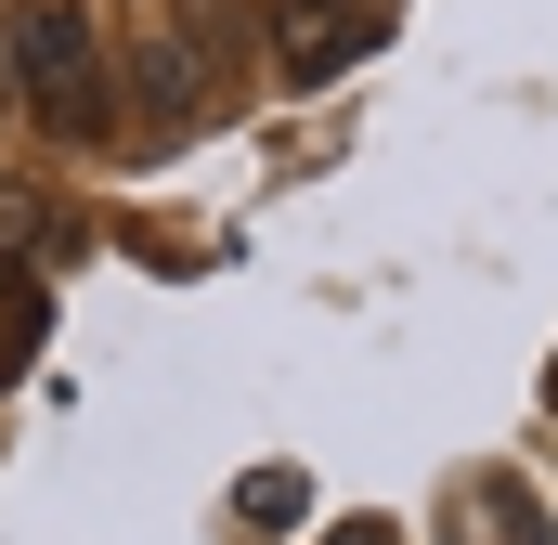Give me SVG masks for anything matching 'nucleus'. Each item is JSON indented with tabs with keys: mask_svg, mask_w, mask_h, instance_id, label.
<instances>
[{
	"mask_svg": "<svg viewBox=\"0 0 558 545\" xmlns=\"http://www.w3.org/2000/svg\"><path fill=\"white\" fill-rule=\"evenodd\" d=\"M0 247L26 272H52V208H39V195H0Z\"/></svg>",
	"mask_w": 558,
	"mask_h": 545,
	"instance_id": "obj_6",
	"label": "nucleus"
},
{
	"mask_svg": "<svg viewBox=\"0 0 558 545\" xmlns=\"http://www.w3.org/2000/svg\"><path fill=\"white\" fill-rule=\"evenodd\" d=\"M195 52H143V118L156 131H195V78H182Z\"/></svg>",
	"mask_w": 558,
	"mask_h": 545,
	"instance_id": "obj_4",
	"label": "nucleus"
},
{
	"mask_svg": "<svg viewBox=\"0 0 558 545\" xmlns=\"http://www.w3.org/2000/svg\"><path fill=\"white\" fill-rule=\"evenodd\" d=\"M546 403H558V377H546Z\"/></svg>",
	"mask_w": 558,
	"mask_h": 545,
	"instance_id": "obj_9",
	"label": "nucleus"
},
{
	"mask_svg": "<svg viewBox=\"0 0 558 545\" xmlns=\"http://www.w3.org/2000/svg\"><path fill=\"white\" fill-rule=\"evenodd\" d=\"M364 39H377V26H351V13H299V26H286V78H338Z\"/></svg>",
	"mask_w": 558,
	"mask_h": 545,
	"instance_id": "obj_3",
	"label": "nucleus"
},
{
	"mask_svg": "<svg viewBox=\"0 0 558 545\" xmlns=\"http://www.w3.org/2000/svg\"><path fill=\"white\" fill-rule=\"evenodd\" d=\"M299 507H312V494H299V468H260V481L234 494V520H247V533H286Z\"/></svg>",
	"mask_w": 558,
	"mask_h": 545,
	"instance_id": "obj_5",
	"label": "nucleus"
},
{
	"mask_svg": "<svg viewBox=\"0 0 558 545\" xmlns=\"http://www.w3.org/2000/svg\"><path fill=\"white\" fill-rule=\"evenodd\" d=\"M441 545H558V533H546V507H533L507 468H481V481L441 494Z\"/></svg>",
	"mask_w": 558,
	"mask_h": 545,
	"instance_id": "obj_2",
	"label": "nucleus"
},
{
	"mask_svg": "<svg viewBox=\"0 0 558 545\" xmlns=\"http://www.w3.org/2000/svg\"><path fill=\"white\" fill-rule=\"evenodd\" d=\"M325 545H390V533H377V520H338V533H325Z\"/></svg>",
	"mask_w": 558,
	"mask_h": 545,
	"instance_id": "obj_7",
	"label": "nucleus"
},
{
	"mask_svg": "<svg viewBox=\"0 0 558 545\" xmlns=\"http://www.w3.org/2000/svg\"><path fill=\"white\" fill-rule=\"evenodd\" d=\"M274 13H286V26H299V13H338V0H274Z\"/></svg>",
	"mask_w": 558,
	"mask_h": 545,
	"instance_id": "obj_8",
	"label": "nucleus"
},
{
	"mask_svg": "<svg viewBox=\"0 0 558 545\" xmlns=\"http://www.w3.org/2000/svg\"><path fill=\"white\" fill-rule=\"evenodd\" d=\"M0 65H13V92H26L39 131H65V143L105 131V52H92V13H78V0H26Z\"/></svg>",
	"mask_w": 558,
	"mask_h": 545,
	"instance_id": "obj_1",
	"label": "nucleus"
}]
</instances>
